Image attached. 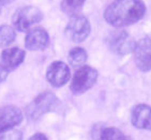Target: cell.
I'll list each match as a JSON object with an SVG mask.
<instances>
[{
    "instance_id": "1",
    "label": "cell",
    "mask_w": 151,
    "mask_h": 140,
    "mask_svg": "<svg viewBox=\"0 0 151 140\" xmlns=\"http://www.w3.org/2000/svg\"><path fill=\"white\" fill-rule=\"evenodd\" d=\"M146 13L142 0H115L104 11V18L109 25L121 28L140 21Z\"/></svg>"
},
{
    "instance_id": "2",
    "label": "cell",
    "mask_w": 151,
    "mask_h": 140,
    "mask_svg": "<svg viewBox=\"0 0 151 140\" xmlns=\"http://www.w3.org/2000/svg\"><path fill=\"white\" fill-rule=\"evenodd\" d=\"M61 106L59 99L52 92H43L39 94L26 108V114L28 119L35 121L43 114L56 111Z\"/></svg>"
},
{
    "instance_id": "3",
    "label": "cell",
    "mask_w": 151,
    "mask_h": 140,
    "mask_svg": "<svg viewBox=\"0 0 151 140\" xmlns=\"http://www.w3.org/2000/svg\"><path fill=\"white\" fill-rule=\"evenodd\" d=\"M98 71L89 65H81L78 70L76 71L71 81L70 89L74 95L87 92L89 89L96 85L98 80Z\"/></svg>"
},
{
    "instance_id": "4",
    "label": "cell",
    "mask_w": 151,
    "mask_h": 140,
    "mask_svg": "<svg viewBox=\"0 0 151 140\" xmlns=\"http://www.w3.org/2000/svg\"><path fill=\"white\" fill-rule=\"evenodd\" d=\"M43 13L39 8L35 6H26L15 12L12 23L17 31L25 32L30 27L39 24L43 19Z\"/></svg>"
},
{
    "instance_id": "5",
    "label": "cell",
    "mask_w": 151,
    "mask_h": 140,
    "mask_svg": "<svg viewBox=\"0 0 151 140\" xmlns=\"http://www.w3.org/2000/svg\"><path fill=\"white\" fill-rule=\"evenodd\" d=\"M105 43L108 48L119 56H127L133 53L135 41L124 30L111 31L105 39Z\"/></svg>"
},
{
    "instance_id": "6",
    "label": "cell",
    "mask_w": 151,
    "mask_h": 140,
    "mask_svg": "<svg viewBox=\"0 0 151 140\" xmlns=\"http://www.w3.org/2000/svg\"><path fill=\"white\" fill-rule=\"evenodd\" d=\"M90 31V23L87 19V17H85L81 14L71 16L70 21L64 29L65 36L74 43L84 42L89 36Z\"/></svg>"
},
{
    "instance_id": "7",
    "label": "cell",
    "mask_w": 151,
    "mask_h": 140,
    "mask_svg": "<svg viewBox=\"0 0 151 140\" xmlns=\"http://www.w3.org/2000/svg\"><path fill=\"white\" fill-rule=\"evenodd\" d=\"M71 77L70 67L67 63L62 61H55L50 63L47 67L46 78L50 85L55 88H60L64 86Z\"/></svg>"
},
{
    "instance_id": "8",
    "label": "cell",
    "mask_w": 151,
    "mask_h": 140,
    "mask_svg": "<svg viewBox=\"0 0 151 140\" xmlns=\"http://www.w3.org/2000/svg\"><path fill=\"white\" fill-rule=\"evenodd\" d=\"M150 38L146 36L137 42L134 47V60L137 67L142 72H149L151 69Z\"/></svg>"
},
{
    "instance_id": "9",
    "label": "cell",
    "mask_w": 151,
    "mask_h": 140,
    "mask_svg": "<svg viewBox=\"0 0 151 140\" xmlns=\"http://www.w3.org/2000/svg\"><path fill=\"white\" fill-rule=\"evenodd\" d=\"M23 121V114L19 108L8 105L0 108V134L12 129Z\"/></svg>"
},
{
    "instance_id": "10",
    "label": "cell",
    "mask_w": 151,
    "mask_h": 140,
    "mask_svg": "<svg viewBox=\"0 0 151 140\" xmlns=\"http://www.w3.org/2000/svg\"><path fill=\"white\" fill-rule=\"evenodd\" d=\"M50 45V35L44 28L35 27L28 31L25 38V46L28 50H43Z\"/></svg>"
},
{
    "instance_id": "11",
    "label": "cell",
    "mask_w": 151,
    "mask_h": 140,
    "mask_svg": "<svg viewBox=\"0 0 151 140\" xmlns=\"http://www.w3.org/2000/svg\"><path fill=\"white\" fill-rule=\"evenodd\" d=\"M26 53L25 50L19 48V47H11V48H6L1 53V58H0V65L8 72L14 71L17 69L25 60Z\"/></svg>"
},
{
    "instance_id": "12",
    "label": "cell",
    "mask_w": 151,
    "mask_h": 140,
    "mask_svg": "<svg viewBox=\"0 0 151 140\" xmlns=\"http://www.w3.org/2000/svg\"><path fill=\"white\" fill-rule=\"evenodd\" d=\"M131 122L138 129H150L151 110L150 106L146 104L135 105L131 110Z\"/></svg>"
},
{
    "instance_id": "13",
    "label": "cell",
    "mask_w": 151,
    "mask_h": 140,
    "mask_svg": "<svg viewBox=\"0 0 151 140\" xmlns=\"http://www.w3.org/2000/svg\"><path fill=\"white\" fill-rule=\"evenodd\" d=\"M88 55L87 51L81 47H74L69 53V63L72 66H81L87 61Z\"/></svg>"
},
{
    "instance_id": "14",
    "label": "cell",
    "mask_w": 151,
    "mask_h": 140,
    "mask_svg": "<svg viewBox=\"0 0 151 140\" xmlns=\"http://www.w3.org/2000/svg\"><path fill=\"white\" fill-rule=\"evenodd\" d=\"M16 38L15 30L9 25L0 26V48L10 46Z\"/></svg>"
},
{
    "instance_id": "15",
    "label": "cell",
    "mask_w": 151,
    "mask_h": 140,
    "mask_svg": "<svg viewBox=\"0 0 151 140\" xmlns=\"http://www.w3.org/2000/svg\"><path fill=\"white\" fill-rule=\"evenodd\" d=\"M86 0H62L61 9L69 16H74L79 13Z\"/></svg>"
},
{
    "instance_id": "16",
    "label": "cell",
    "mask_w": 151,
    "mask_h": 140,
    "mask_svg": "<svg viewBox=\"0 0 151 140\" xmlns=\"http://www.w3.org/2000/svg\"><path fill=\"white\" fill-rule=\"evenodd\" d=\"M127 137L117 127H103L101 131L100 140H125Z\"/></svg>"
},
{
    "instance_id": "17",
    "label": "cell",
    "mask_w": 151,
    "mask_h": 140,
    "mask_svg": "<svg viewBox=\"0 0 151 140\" xmlns=\"http://www.w3.org/2000/svg\"><path fill=\"white\" fill-rule=\"evenodd\" d=\"M0 140H23V133L18 129H9L2 133Z\"/></svg>"
},
{
    "instance_id": "18",
    "label": "cell",
    "mask_w": 151,
    "mask_h": 140,
    "mask_svg": "<svg viewBox=\"0 0 151 140\" xmlns=\"http://www.w3.org/2000/svg\"><path fill=\"white\" fill-rule=\"evenodd\" d=\"M104 126H99V125H94L91 131V136H92L93 140H100V136H101V131L103 129Z\"/></svg>"
},
{
    "instance_id": "19",
    "label": "cell",
    "mask_w": 151,
    "mask_h": 140,
    "mask_svg": "<svg viewBox=\"0 0 151 140\" xmlns=\"http://www.w3.org/2000/svg\"><path fill=\"white\" fill-rule=\"evenodd\" d=\"M8 74H9V72L6 71L1 65H0V84L6 80V77H8Z\"/></svg>"
},
{
    "instance_id": "20",
    "label": "cell",
    "mask_w": 151,
    "mask_h": 140,
    "mask_svg": "<svg viewBox=\"0 0 151 140\" xmlns=\"http://www.w3.org/2000/svg\"><path fill=\"white\" fill-rule=\"evenodd\" d=\"M29 140H48V139H47L46 136L44 134H42V133H37V134H35L33 136H31Z\"/></svg>"
},
{
    "instance_id": "21",
    "label": "cell",
    "mask_w": 151,
    "mask_h": 140,
    "mask_svg": "<svg viewBox=\"0 0 151 140\" xmlns=\"http://www.w3.org/2000/svg\"><path fill=\"white\" fill-rule=\"evenodd\" d=\"M13 1H15V0H0V6H6L9 3H12Z\"/></svg>"
},
{
    "instance_id": "22",
    "label": "cell",
    "mask_w": 151,
    "mask_h": 140,
    "mask_svg": "<svg viewBox=\"0 0 151 140\" xmlns=\"http://www.w3.org/2000/svg\"><path fill=\"white\" fill-rule=\"evenodd\" d=\"M125 140H133V139H131V138H127Z\"/></svg>"
},
{
    "instance_id": "23",
    "label": "cell",
    "mask_w": 151,
    "mask_h": 140,
    "mask_svg": "<svg viewBox=\"0 0 151 140\" xmlns=\"http://www.w3.org/2000/svg\"><path fill=\"white\" fill-rule=\"evenodd\" d=\"M1 8H2V6H0V12H1Z\"/></svg>"
}]
</instances>
